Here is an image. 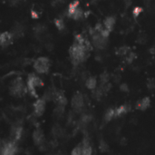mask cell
I'll list each match as a JSON object with an SVG mask.
<instances>
[{"mask_svg": "<svg viewBox=\"0 0 155 155\" xmlns=\"http://www.w3.org/2000/svg\"><path fill=\"white\" fill-rule=\"evenodd\" d=\"M115 25V17L114 16H108L104 21V25L106 29H108L110 32L113 29V26Z\"/></svg>", "mask_w": 155, "mask_h": 155, "instance_id": "13", "label": "cell"}, {"mask_svg": "<svg viewBox=\"0 0 155 155\" xmlns=\"http://www.w3.org/2000/svg\"><path fill=\"white\" fill-rule=\"evenodd\" d=\"M91 34H92V43L95 45V47H96L99 50H104L107 47L108 38L103 37L101 33L96 32L95 29H92L91 31Z\"/></svg>", "mask_w": 155, "mask_h": 155, "instance_id": "2", "label": "cell"}, {"mask_svg": "<svg viewBox=\"0 0 155 155\" xmlns=\"http://www.w3.org/2000/svg\"><path fill=\"white\" fill-rule=\"evenodd\" d=\"M148 87H149L150 89L155 88V80H150L149 83H148Z\"/></svg>", "mask_w": 155, "mask_h": 155, "instance_id": "38", "label": "cell"}, {"mask_svg": "<svg viewBox=\"0 0 155 155\" xmlns=\"http://www.w3.org/2000/svg\"><path fill=\"white\" fill-rule=\"evenodd\" d=\"M42 85H44V83L41 80V78H39L38 76H37L34 74H31V75H28V78H27V89H28L29 92L31 94V95L37 96L36 88L38 87V86H42Z\"/></svg>", "mask_w": 155, "mask_h": 155, "instance_id": "4", "label": "cell"}, {"mask_svg": "<svg viewBox=\"0 0 155 155\" xmlns=\"http://www.w3.org/2000/svg\"><path fill=\"white\" fill-rule=\"evenodd\" d=\"M130 110H131V106H130L129 104H123V105H121V106H119L118 108L115 109L116 116H121V115H123V114L127 113Z\"/></svg>", "mask_w": 155, "mask_h": 155, "instance_id": "14", "label": "cell"}, {"mask_svg": "<svg viewBox=\"0 0 155 155\" xmlns=\"http://www.w3.org/2000/svg\"><path fill=\"white\" fill-rule=\"evenodd\" d=\"M151 104V100L149 97H144L136 103V109L141 111H145Z\"/></svg>", "mask_w": 155, "mask_h": 155, "instance_id": "12", "label": "cell"}, {"mask_svg": "<svg viewBox=\"0 0 155 155\" xmlns=\"http://www.w3.org/2000/svg\"><path fill=\"white\" fill-rule=\"evenodd\" d=\"M131 52V48L129 46H121L116 50V54L119 56H126Z\"/></svg>", "mask_w": 155, "mask_h": 155, "instance_id": "19", "label": "cell"}, {"mask_svg": "<svg viewBox=\"0 0 155 155\" xmlns=\"http://www.w3.org/2000/svg\"><path fill=\"white\" fill-rule=\"evenodd\" d=\"M132 3H133L132 0H123V4H124L125 7H131Z\"/></svg>", "mask_w": 155, "mask_h": 155, "instance_id": "39", "label": "cell"}, {"mask_svg": "<svg viewBox=\"0 0 155 155\" xmlns=\"http://www.w3.org/2000/svg\"><path fill=\"white\" fill-rule=\"evenodd\" d=\"M71 155H83V145L76 146L71 152Z\"/></svg>", "mask_w": 155, "mask_h": 155, "instance_id": "27", "label": "cell"}, {"mask_svg": "<svg viewBox=\"0 0 155 155\" xmlns=\"http://www.w3.org/2000/svg\"><path fill=\"white\" fill-rule=\"evenodd\" d=\"M33 141L38 146L44 144V142H45V137H44L43 132L40 129H37V130H36L34 132V133H33Z\"/></svg>", "mask_w": 155, "mask_h": 155, "instance_id": "11", "label": "cell"}, {"mask_svg": "<svg viewBox=\"0 0 155 155\" xmlns=\"http://www.w3.org/2000/svg\"><path fill=\"white\" fill-rule=\"evenodd\" d=\"M89 52L90 50H88L84 45H78L75 43L69 49V54L72 64L75 66H80L82 63L87 60L89 56Z\"/></svg>", "mask_w": 155, "mask_h": 155, "instance_id": "1", "label": "cell"}, {"mask_svg": "<svg viewBox=\"0 0 155 155\" xmlns=\"http://www.w3.org/2000/svg\"><path fill=\"white\" fill-rule=\"evenodd\" d=\"M78 7H79V2L78 1H75V2L71 3L69 5L68 9H67V13H66L67 14V16L70 17V18H72L73 15L75 14V12L77 10Z\"/></svg>", "mask_w": 155, "mask_h": 155, "instance_id": "16", "label": "cell"}, {"mask_svg": "<svg viewBox=\"0 0 155 155\" xmlns=\"http://www.w3.org/2000/svg\"><path fill=\"white\" fill-rule=\"evenodd\" d=\"M109 79H110V75L107 73H104L100 75V80H101V83H109Z\"/></svg>", "mask_w": 155, "mask_h": 155, "instance_id": "31", "label": "cell"}, {"mask_svg": "<svg viewBox=\"0 0 155 155\" xmlns=\"http://www.w3.org/2000/svg\"><path fill=\"white\" fill-rule=\"evenodd\" d=\"M65 2H66L65 0H53L51 4H52V6H53V7H56L62 6V5H63Z\"/></svg>", "mask_w": 155, "mask_h": 155, "instance_id": "33", "label": "cell"}, {"mask_svg": "<svg viewBox=\"0 0 155 155\" xmlns=\"http://www.w3.org/2000/svg\"><path fill=\"white\" fill-rule=\"evenodd\" d=\"M120 90L121 92H129V86L127 85V83H121L120 85Z\"/></svg>", "mask_w": 155, "mask_h": 155, "instance_id": "34", "label": "cell"}, {"mask_svg": "<svg viewBox=\"0 0 155 155\" xmlns=\"http://www.w3.org/2000/svg\"><path fill=\"white\" fill-rule=\"evenodd\" d=\"M120 79H121V76H120V75H117V77H116V75H115V77H114V82L118 83V82L120 81Z\"/></svg>", "mask_w": 155, "mask_h": 155, "instance_id": "40", "label": "cell"}, {"mask_svg": "<svg viewBox=\"0 0 155 155\" xmlns=\"http://www.w3.org/2000/svg\"><path fill=\"white\" fill-rule=\"evenodd\" d=\"M143 11V9L142 8V7H135L133 10V16H134V18H136V17H138L140 15H141V13Z\"/></svg>", "mask_w": 155, "mask_h": 155, "instance_id": "32", "label": "cell"}, {"mask_svg": "<svg viewBox=\"0 0 155 155\" xmlns=\"http://www.w3.org/2000/svg\"><path fill=\"white\" fill-rule=\"evenodd\" d=\"M137 42L140 44V45H143L147 42V36L145 34H141L138 36L137 37Z\"/></svg>", "mask_w": 155, "mask_h": 155, "instance_id": "30", "label": "cell"}, {"mask_svg": "<svg viewBox=\"0 0 155 155\" xmlns=\"http://www.w3.org/2000/svg\"><path fill=\"white\" fill-rule=\"evenodd\" d=\"M85 84L86 87L90 90H95L96 89V85H97V81L96 78L94 76H89L87 78V80L85 81Z\"/></svg>", "mask_w": 155, "mask_h": 155, "instance_id": "15", "label": "cell"}, {"mask_svg": "<svg viewBox=\"0 0 155 155\" xmlns=\"http://www.w3.org/2000/svg\"><path fill=\"white\" fill-rule=\"evenodd\" d=\"M137 55L135 53L133 52H130L127 55H126V58H125V61H126V63L127 64H132L133 62L136 59Z\"/></svg>", "mask_w": 155, "mask_h": 155, "instance_id": "25", "label": "cell"}, {"mask_svg": "<svg viewBox=\"0 0 155 155\" xmlns=\"http://www.w3.org/2000/svg\"><path fill=\"white\" fill-rule=\"evenodd\" d=\"M83 11L80 7H78L77 10H76V11L75 12V14L73 15L72 18H73L74 20H80V19L83 18Z\"/></svg>", "mask_w": 155, "mask_h": 155, "instance_id": "23", "label": "cell"}, {"mask_svg": "<svg viewBox=\"0 0 155 155\" xmlns=\"http://www.w3.org/2000/svg\"><path fill=\"white\" fill-rule=\"evenodd\" d=\"M85 40H86V39H85L82 35H77V36H75V44H78V45H84Z\"/></svg>", "mask_w": 155, "mask_h": 155, "instance_id": "29", "label": "cell"}, {"mask_svg": "<svg viewBox=\"0 0 155 155\" xmlns=\"http://www.w3.org/2000/svg\"><path fill=\"white\" fill-rule=\"evenodd\" d=\"M13 39H14V37L11 33H9V32L2 33L1 36H0V45H1L2 48L7 47L9 45H11L13 42Z\"/></svg>", "mask_w": 155, "mask_h": 155, "instance_id": "7", "label": "cell"}, {"mask_svg": "<svg viewBox=\"0 0 155 155\" xmlns=\"http://www.w3.org/2000/svg\"><path fill=\"white\" fill-rule=\"evenodd\" d=\"M31 16H32V18H34V19H37L39 17V14L35 10H31Z\"/></svg>", "mask_w": 155, "mask_h": 155, "instance_id": "36", "label": "cell"}, {"mask_svg": "<svg viewBox=\"0 0 155 155\" xmlns=\"http://www.w3.org/2000/svg\"><path fill=\"white\" fill-rule=\"evenodd\" d=\"M20 1H21V0H7V2L9 3V5L13 6V7L17 6L20 3Z\"/></svg>", "mask_w": 155, "mask_h": 155, "instance_id": "35", "label": "cell"}, {"mask_svg": "<svg viewBox=\"0 0 155 155\" xmlns=\"http://www.w3.org/2000/svg\"><path fill=\"white\" fill-rule=\"evenodd\" d=\"M116 116V113H115V109H113V108H110L108 109L105 113H104V121L107 122V121H110L113 117Z\"/></svg>", "mask_w": 155, "mask_h": 155, "instance_id": "20", "label": "cell"}, {"mask_svg": "<svg viewBox=\"0 0 155 155\" xmlns=\"http://www.w3.org/2000/svg\"><path fill=\"white\" fill-rule=\"evenodd\" d=\"M11 34H12V36L15 39H18L20 37H23L24 35H25V27H24V25H21V24L16 23L11 30Z\"/></svg>", "mask_w": 155, "mask_h": 155, "instance_id": "8", "label": "cell"}, {"mask_svg": "<svg viewBox=\"0 0 155 155\" xmlns=\"http://www.w3.org/2000/svg\"><path fill=\"white\" fill-rule=\"evenodd\" d=\"M83 155H92V147L86 139H84L83 142Z\"/></svg>", "mask_w": 155, "mask_h": 155, "instance_id": "18", "label": "cell"}, {"mask_svg": "<svg viewBox=\"0 0 155 155\" xmlns=\"http://www.w3.org/2000/svg\"><path fill=\"white\" fill-rule=\"evenodd\" d=\"M34 68L38 74H46L50 68V60L47 57H39L34 62Z\"/></svg>", "mask_w": 155, "mask_h": 155, "instance_id": "5", "label": "cell"}, {"mask_svg": "<svg viewBox=\"0 0 155 155\" xmlns=\"http://www.w3.org/2000/svg\"><path fill=\"white\" fill-rule=\"evenodd\" d=\"M45 99H38L34 104V109H35V114L37 116H41L45 109Z\"/></svg>", "mask_w": 155, "mask_h": 155, "instance_id": "9", "label": "cell"}, {"mask_svg": "<svg viewBox=\"0 0 155 155\" xmlns=\"http://www.w3.org/2000/svg\"><path fill=\"white\" fill-rule=\"evenodd\" d=\"M22 134V128L20 126L18 127H14L11 131V137L14 141H17Z\"/></svg>", "mask_w": 155, "mask_h": 155, "instance_id": "17", "label": "cell"}, {"mask_svg": "<svg viewBox=\"0 0 155 155\" xmlns=\"http://www.w3.org/2000/svg\"><path fill=\"white\" fill-rule=\"evenodd\" d=\"M54 101L55 102V104H56L57 105H63V106H66V104H67V100H66L65 95L63 94V92H58V91H55V92H54Z\"/></svg>", "mask_w": 155, "mask_h": 155, "instance_id": "10", "label": "cell"}, {"mask_svg": "<svg viewBox=\"0 0 155 155\" xmlns=\"http://www.w3.org/2000/svg\"><path fill=\"white\" fill-rule=\"evenodd\" d=\"M54 24H55V26H56V27L58 28V30H60V31L64 30V29L66 28V25H65V22H64L63 19H60V18L55 19V20H54Z\"/></svg>", "mask_w": 155, "mask_h": 155, "instance_id": "24", "label": "cell"}, {"mask_svg": "<svg viewBox=\"0 0 155 155\" xmlns=\"http://www.w3.org/2000/svg\"><path fill=\"white\" fill-rule=\"evenodd\" d=\"M99 149L102 152H106L109 151V145L107 144L106 142L104 141H101L100 142V144H99Z\"/></svg>", "mask_w": 155, "mask_h": 155, "instance_id": "26", "label": "cell"}, {"mask_svg": "<svg viewBox=\"0 0 155 155\" xmlns=\"http://www.w3.org/2000/svg\"><path fill=\"white\" fill-rule=\"evenodd\" d=\"M9 91H10V94L13 96L19 97V96L24 95L26 89H25V86L24 84V82H23L22 78H20V77L16 78L12 82V83L10 85V88H9Z\"/></svg>", "mask_w": 155, "mask_h": 155, "instance_id": "3", "label": "cell"}, {"mask_svg": "<svg viewBox=\"0 0 155 155\" xmlns=\"http://www.w3.org/2000/svg\"><path fill=\"white\" fill-rule=\"evenodd\" d=\"M45 48L48 50V51H52L53 48H54V45L51 42H46L45 43Z\"/></svg>", "mask_w": 155, "mask_h": 155, "instance_id": "37", "label": "cell"}, {"mask_svg": "<svg viewBox=\"0 0 155 155\" xmlns=\"http://www.w3.org/2000/svg\"><path fill=\"white\" fill-rule=\"evenodd\" d=\"M150 51H151V54H155V48H151V50H150Z\"/></svg>", "mask_w": 155, "mask_h": 155, "instance_id": "41", "label": "cell"}, {"mask_svg": "<svg viewBox=\"0 0 155 155\" xmlns=\"http://www.w3.org/2000/svg\"><path fill=\"white\" fill-rule=\"evenodd\" d=\"M92 120V115L90 114H83L82 118H81V122L83 123V124H87V123H89Z\"/></svg>", "mask_w": 155, "mask_h": 155, "instance_id": "28", "label": "cell"}, {"mask_svg": "<svg viewBox=\"0 0 155 155\" xmlns=\"http://www.w3.org/2000/svg\"><path fill=\"white\" fill-rule=\"evenodd\" d=\"M84 104V98H83V95L80 92H77L75 94L73 98H72V106L75 110L76 111H80L83 106Z\"/></svg>", "mask_w": 155, "mask_h": 155, "instance_id": "6", "label": "cell"}, {"mask_svg": "<svg viewBox=\"0 0 155 155\" xmlns=\"http://www.w3.org/2000/svg\"><path fill=\"white\" fill-rule=\"evenodd\" d=\"M64 112H65V106L63 105H56L54 111V113L56 117H60L64 114Z\"/></svg>", "mask_w": 155, "mask_h": 155, "instance_id": "22", "label": "cell"}, {"mask_svg": "<svg viewBox=\"0 0 155 155\" xmlns=\"http://www.w3.org/2000/svg\"><path fill=\"white\" fill-rule=\"evenodd\" d=\"M52 132H53V134H54L55 137H62V136H63V134H64V130H63V128H62L61 126H59V125H54V126L53 127Z\"/></svg>", "mask_w": 155, "mask_h": 155, "instance_id": "21", "label": "cell"}]
</instances>
